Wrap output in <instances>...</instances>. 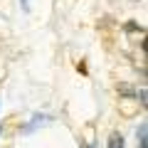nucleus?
I'll return each mask as SVG.
<instances>
[{"label":"nucleus","instance_id":"obj_3","mask_svg":"<svg viewBox=\"0 0 148 148\" xmlns=\"http://www.w3.org/2000/svg\"><path fill=\"white\" fill-rule=\"evenodd\" d=\"M47 121H49V116H35V121H32L30 126H25V133H30L35 126H42V123H47Z\"/></svg>","mask_w":148,"mask_h":148},{"label":"nucleus","instance_id":"obj_4","mask_svg":"<svg viewBox=\"0 0 148 148\" xmlns=\"http://www.w3.org/2000/svg\"><path fill=\"white\" fill-rule=\"evenodd\" d=\"M119 91H121V94H133V89H131V86H128V84H119Z\"/></svg>","mask_w":148,"mask_h":148},{"label":"nucleus","instance_id":"obj_5","mask_svg":"<svg viewBox=\"0 0 148 148\" xmlns=\"http://www.w3.org/2000/svg\"><path fill=\"white\" fill-rule=\"evenodd\" d=\"M22 8H25V10H30V0H22Z\"/></svg>","mask_w":148,"mask_h":148},{"label":"nucleus","instance_id":"obj_2","mask_svg":"<svg viewBox=\"0 0 148 148\" xmlns=\"http://www.w3.org/2000/svg\"><path fill=\"white\" fill-rule=\"evenodd\" d=\"M109 148H123V136H121V133H111Z\"/></svg>","mask_w":148,"mask_h":148},{"label":"nucleus","instance_id":"obj_7","mask_svg":"<svg viewBox=\"0 0 148 148\" xmlns=\"http://www.w3.org/2000/svg\"><path fill=\"white\" fill-rule=\"evenodd\" d=\"M0 133H3V126H0Z\"/></svg>","mask_w":148,"mask_h":148},{"label":"nucleus","instance_id":"obj_6","mask_svg":"<svg viewBox=\"0 0 148 148\" xmlns=\"http://www.w3.org/2000/svg\"><path fill=\"white\" fill-rule=\"evenodd\" d=\"M82 148H94V146H82Z\"/></svg>","mask_w":148,"mask_h":148},{"label":"nucleus","instance_id":"obj_1","mask_svg":"<svg viewBox=\"0 0 148 148\" xmlns=\"http://www.w3.org/2000/svg\"><path fill=\"white\" fill-rule=\"evenodd\" d=\"M138 148H148V123L138 126Z\"/></svg>","mask_w":148,"mask_h":148}]
</instances>
